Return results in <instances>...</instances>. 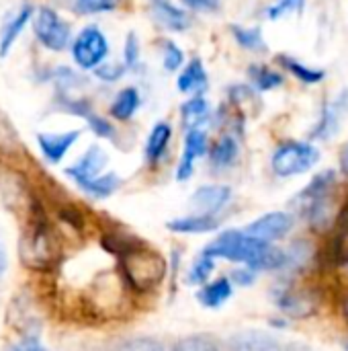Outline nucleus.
<instances>
[{
	"instance_id": "obj_1",
	"label": "nucleus",
	"mask_w": 348,
	"mask_h": 351,
	"mask_svg": "<svg viewBox=\"0 0 348 351\" xmlns=\"http://www.w3.org/2000/svg\"><path fill=\"white\" fill-rule=\"evenodd\" d=\"M209 257L228 259L236 263H246L252 271H271V269H283L287 263V255L281 249L271 247L269 243H263L254 237H248L240 230H226L222 232L209 247L203 249Z\"/></svg>"
},
{
	"instance_id": "obj_2",
	"label": "nucleus",
	"mask_w": 348,
	"mask_h": 351,
	"mask_svg": "<svg viewBox=\"0 0 348 351\" xmlns=\"http://www.w3.org/2000/svg\"><path fill=\"white\" fill-rule=\"evenodd\" d=\"M119 257H121V269H123L127 284L137 292H148L166 278V271H168L166 259L160 253L150 251L139 243H133L131 247H127Z\"/></svg>"
},
{
	"instance_id": "obj_3",
	"label": "nucleus",
	"mask_w": 348,
	"mask_h": 351,
	"mask_svg": "<svg viewBox=\"0 0 348 351\" xmlns=\"http://www.w3.org/2000/svg\"><path fill=\"white\" fill-rule=\"evenodd\" d=\"M336 185V173L334 171H324L316 175L310 185L295 197V204L299 212L308 218V222L316 228L322 230L332 224V189Z\"/></svg>"
},
{
	"instance_id": "obj_4",
	"label": "nucleus",
	"mask_w": 348,
	"mask_h": 351,
	"mask_svg": "<svg viewBox=\"0 0 348 351\" xmlns=\"http://www.w3.org/2000/svg\"><path fill=\"white\" fill-rule=\"evenodd\" d=\"M320 158L316 146L306 142H285L273 154V171L279 177H295L310 171Z\"/></svg>"
},
{
	"instance_id": "obj_5",
	"label": "nucleus",
	"mask_w": 348,
	"mask_h": 351,
	"mask_svg": "<svg viewBox=\"0 0 348 351\" xmlns=\"http://www.w3.org/2000/svg\"><path fill=\"white\" fill-rule=\"evenodd\" d=\"M18 251H21L25 265H29L33 269H47L53 263V257L57 251L49 226L41 220L35 222L33 228L23 237Z\"/></svg>"
},
{
	"instance_id": "obj_6",
	"label": "nucleus",
	"mask_w": 348,
	"mask_h": 351,
	"mask_svg": "<svg viewBox=\"0 0 348 351\" xmlns=\"http://www.w3.org/2000/svg\"><path fill=\"white\" fill-rule=\"evenodd\" d=\"M33 33L37 41L51 51H64L72 39L70 25L49 6H41L37 10L33 21Z\"/></svg>"
},
{
	"instance_id": "obj_7",
	"label": "nucleus",
	"mask_w": 348,
	"mask_h": 351,
	"mask_svg": "<svg viewBox=\"0 0 348 351\" xmlns=\"http://www.w3.org/2000/svg\"><path fill=\"white\" fill-rule=\"evenodd\" d=\"M107 53H109V41L98 27H92V25L84 27L74 39L72 56H74V62L82 70L98 68L105 62Z\"/></svg>"
},
{
	"instance_id": "obj_8",
	"label": "nucleus",
	"mask_w": 348,
	"mask_h": 351,
	"mask_svg": "<svg viewBox=\"0 0 348 351\" xmlns=\"http://www.w3.org/2000/svg\"><path fill=\"white\" fill-rule=\"evenodd\" d=\"M277 306L291 319H308L318 311V296L310 290L283 288L275 294Z\"/></svg>"
},
{
	"instance_id": "obj_9",
	"label": "nucleus",
	"mask_w": 348,
	"mask_h": 351,
	"mask_svg": "<svg viewBox=\"0 0 348 351\" xmlns=\"http://www.w3.org/2000/svg\"><path fill=\"white\" fill-rule=\"evenodd\" d=\"M0 197L12 210H18V212L33 210L27 183L23 181L21 175L12 173V169H6V167H0Z\"/></svg>"
},
{
	"instance_id": "obj_10",
	"label": "nucleus",
	"mask_w": 348,
	"mask_h": 351,
	"mask_svg": "<svg viewBox=\"0 0 348 351\" xmlns=\"http://www.w3.org/2000/svg\"><path fill=\"white\" fill-rule=\"evenodd\" d=\"M232 199L228 185H203L191 195V208L199 216H217Z\"/></svg>"
},
{
	"instance_id": "obj_11",
	"label": "nucleus",
	"mask_w": 348,
	"mask_h": 351,
	"mask_svg": "<svg viewBox=\"0 0 348 351\" xmlns=\"http://www.w3.org/2000/svg\"><path fill=\"white\" fill-rule=\"evenodd\" d=\"M291 226H293V218L287 212H271L254 220L244 232L263 243H271L285 237L291 230Z\"/></svg>"
},
{
	"instance_id": "obj_12",
	"label": "nucleus",
	"mask_w": 348,
	"mask_h": 351,
	"mask_svg": "<svg viewBox=\"0 0 348 351\" xmlns=\"http://www.w3.org/2000/svg\"><path fill=\"white\" fill-rule=\"evenodd\" d=\"M107 162H109V158H107L105 150L101 146H90L76 165L66 169V175L72 177L78 187H82L84 183H88V181L96 179L98 175H103Z\"/></svg>"
},
{
	"instance_id": "obj_13",
	"label": "nucleus",
	"mask_w": 348,
	"mask_h": 351,
	"mask_svg": "<svg viewBox=\"0 0 348 351\" xmlns=\"http://www.w3.org/2000/svg\"><path fill=\"white\" fill-rule=\"evenodd\" d=\"M347 113L348 90H343L332 103H328V105L324 107V111H322V115H320V121H318V125L314 128L312 136H314L316 140H328V138H332V136L340 130V125H343Z\"/></svg>"
},
{
	"instance_id": "obj_14",
	"label": "nucleus",
	"mask_w": 348,
	"mask_h": 351,
	"mask_svg": "<svg viewBox=\"0 0 348 351\" xmlns=\"http://www.w3.org/2000/svg\"><path fill=\"white\" fill-rule=\"evenodd\" d=\"M207 152V134L201 128L195 130H187L185 136V148H183V156L176 169V179L178 181H187L191 179L193 171H195V162Z\"/></svg>"
},
{
	"instance_id": "obj_15",
	"label": "nucleus",
	"mask_w": 348,
	"mask_h": 351,
	"mask_svg": "<svg viewBox=\"0 0 348 351\" xmlns=\"http://www.w3.org/2000/svg\"><path fill=\"white\" fill-rule=\"evenodd\" d=\"M78 138H80L78 130L59 132V134H39L37 144H39V150L45 156V160L51 165H57L64 160V156L70 152V148L78 142Z\"/></svg>"
},
{
	"instance_id": "obj_16",
	"label": "nucleus",
	"mask_w": 348,
	"mask_h": 351,
	"mask_svg": "<svg viewBox=\"0 0 348 351\" xmlns=\"http://www.w3.org/2000/svg\"><path fill=\"white\" fill-rule=\"evenodd\" d=\"M31 16H33V6L31 4H23L16 12H12L4 21V25L0 29V58L8 56V51L12 49L14 41L21 37V33L27 27Z\"/></svg>"
},
{
	"instance_id": "obj_17",
	"label": "nucleus",
	"mask_w": 348,
	"mask_h": 351,
	"mask_svg": "<svg viewBox=\"0 0 348 351\" xmlns=\"http://www.w3.org/2000/svg\"><path fill=\"white\" fill-rule=\"evenodd\" d=\"M328 255L336 265L348 263V202L343 206L340 214L332 222V237L328 245Z\"/></svg>"
},
{
	"instance_id": "obj_18",
	"label": "nucleus",
	"mask_w": 348,
	"mask_h": 351,
	"mask_svg": "<svg viewBox=\"0 0 348 351\" xmlns=\"http://www.w3.org/2000/svg\"><path fill=\"white\" fill-rule=\"evenodd\" d=\"M230 351H281L279 341L263 331H242L230 337Z\"/></svg>"
},
{
	"instance_id": "obj_19",
	"label": "nucleus",
	"mask_w": 348,
	"mask_h": 351,
	"mask_svg": "<svg viewBox=\"0 0 348 351\" xmlns=\"http://www.w3.org/2000/svg\"><path fill=\"white\" fill-rule=\"evenodd\" d=\"M170 138H172V128L168 123L160 121L152 128V132L146 140V160L150 165H158L164 158Z\"/></svg>"
},
{
	"instance_id": "obj_20",
	"label": "nucleus",
	"mask_w": 348,
	"mask_h": 351,
	"mask_svg": "<svg viewBox=\"0 0 348 351\" xmlns=\"http://www.w3.org/2000/svg\"><path fill=\"white\" fill-rule=\"evenodd\" d=\"M176 86L185 95H201L207 86V72L203 68V62L195 58L191 64H187L176 80Z\"/></svg>"
},
{
	"instance_id": "obj_21",
	"label": "nucleus",
	"mask_w": 348,
	"mask_h": 351,
	"mask_svg": "<svg viewBox=\"0 0 348 351\" xmlns=\"http://www.w3.org/2000/svg\"><path fill=\"white\" fill-rule=\"evenodd\" d=\"M168 230L178 234H199V232H211L219 226L217 216H185V218H172L168 224Z\"/></svg>"
},
{
	"instance_id": "obj_22",
	"label": "nucleus",
	"mask_w": 348,
	"mask_h": 351,
	"mask_svg": "<svg viewBox=\"0 0 348 351\" xmlns=\"http://www.w3.org/2000/svg\"><path fill=\"white\" fill-rule=\"evenodd\" d=\"M232 282L228 278H219L215 282L205 284L199 292H197V300L205 306V308H219L224 306L230 298H232Z\"/></svg>"
},
{
	"instance_id": "obj_23",
	"label": "nucleus",
	"mask_w": 348,
	"mask_h": 351,
	"mask_svg": "<svg viewBox=\"0 0 348 351\" xmlns=\"http://www.w3.org/2000/svg\"><path fill=\"white\" fill-rule=\"evenodd\" d=\"M152 2H154V12L164 27L172 31H185L191 25L189 14L178 6H174L170 0H152Z\"/></svg>"
},
{
	"instance_id": "obj_24",
	"label": "nucleus",
	"mask_w": 348,
	"mask_h": 351,
	"mask_svg": "<svg viewBox=\"0 0 348 351\" xmlns=\"http://www.w3.org/2000/svg\"><path fill=\"white\" fill-rule=\"evenodd\" d=\"M139 103H142V97H139L137 88L127 86L117 93V97L111 105V115L117 121H127L135 115V111L139 109Z\"/></svg>"
},
{
	"instance_id": "obj_25",
	"label": "nucleus",
	"mask_w": 348,
	"mask_h": 351,
	"mask_svg": "<svg viewBox=\"0 0 348 351\" xmlns=\"http://www.w3.org/2000/svg\"><path fill=\"white\" fill-rule=\"evenodd\" d=\"M209 117V103L203 95H193L183 107H180V119L187 130L201 128V123Z\"/></svg>"
},
{
	"instance_id": "obj_26",
	"label": "nucleus",
	"mask_w": 348,
	"mask_h": 351,
	"mask_svg": "<svg viewBox=\"0 0 348 351\" xmlns=\"http://www.w3.org/2000/svg\"><path fill=\"white\" fill-rule=\"evenodd\" d=\"M238 158V142L234 136H222L211 148V162L217 169H228Z\"/></svg>"
},
{
	"instance_id": "obj_27",
	"label": "nucleus",
	"mask_w": 348,
	"mask_h": 351,
	"mask_svg": "<svg viewBox=\"0 0 348 351\" xmlns=\"http://www.w3.org/2000/svg\"><path fill=\"white\" fill-rule=\"evenodd\" d=\"M277 60H279V64H281L283 68H287V70H289L297 80H302L304 84H318V82H322V80H324V76H326V72H324V70L310 68V66H306V64L297 62L295 58L279 56Z\"/></svg>"
},
{
	"instance_id": "obj_28",
	"label": "nucleus",
	"mask_w": 348,
	"mask_h": 351,
	"mask_svg": "<svg viewBox=\"0 0 348 351\" xmlns=\"http://www.w3.org/2000/svg\"><path fill=\"white\" fill-rule=\"evenodd\" d=\"M119 187H121V177H119V175H115V173H103V175H98L96 179L84 183L80 189L86 191V193H90L92 197L103 199V197L113 195Z\"/></svg>"
},
{
	"instance_id": "obj_29",
	"label": "nucleus",
	"mask_w": 348,
	"mask_h": 351,
	"mask_svg": "<svg viewBox=\"0 0 348 351\" xmlns=\"http://www.w3.org/2000/svg\"><path fill=\"white\" fill-rule=\"evenodd\" d=\"M248 78L252 80V84L258 90H273V88H279L285 82V78L279 72H275V70H271L267 66H260V64H254V66L248 68Z\"/></svg>"
},
{
	"instance_id": "obj_30",
	"label": "nucleus",
	"mask_w": 348,
	"mask_h": 351,
	"mask_svg": "<svg viewBox=\"0 0 348 351\" xmlns=\"http://www.w3.org/2000/svg\"><path fill=\"white\" fill-rule=\"evenodd\" d=\"M230 29L240 47H244L248 51H265L267 49L260 29H246V27H238V25H232Z\"/></svg>"
},
{
	"instance_id": "obj_31",
	"label": "nucleus",
	"mask_w": 348,
	"mask_h": 351,
	"mask_svg": "<svg viewBox=\"0 0 348 351\" xmlns=\"http://www.w3.org/2000/svg\"><path fill=\"white\" fill-rule=\"evenodd\" d=\"M21 150V138L14 132L12 123L0 109V152L2 154H14Z\"/></svg>"
},
{
	"instance_id": "obj_32",
	"label": "nucleus",
	"mask_w": 348,
	"mask_h": 351,
	"mask_svg": "<svg viewBox=\"0 0 348 351\" xmlns=\"http://www.w3.org/2000/svg\"><path fill=\"white\" fill-rule=\"evenodd\" d=\"M213 269H215V259L209 257L207 253H201L195 259V263H193V267L189 271V284H193V286L205 284L209 280V276H211Z\"/></svg>"
},
{
	"instance_id": "obj_33",
	"label": "nucleus",
	"mask_w": 348,
	"mask_h": 351,
	"mask_svg": "<svg viewBox=\"0 0 348 351\" xmlns=\"http://www.w3.org/2000/svg\"><path fill=\"white\" fill-rule=\"evenodd\" d=\"M121 0H74V10L78 14H98L111 12L119 6Z\"/></svg>"
},
{
	"instance_id": "obj_34",
	"label": "nucleus",
	"mask_w": 348,
	"mask_h": 351,
	"mask_svg": "<svg viewBox=\"0 0 348 351\" xmlns=\"http://www.w3.org/2000/svg\"><path fill=\"white\" fill-rule=\"evenodd\" d=\"M174 351H222L219 346L207 337V335H191V337H185L180 339L176 346H174Z\"/></svg>"
},
{
	"instance_id": "obj_35",
	"label": "nucleus",
	"mask_w": 348,
	"mask_h": 351,
	"mask_svg": "<svg viewBox=\"0 0 348 351\" xmlns=\"http://www.w3.org/2000/svg\"><path fill=\"white\" fill-rule=\"evenodd\" d=\"M84 119H86V123H88V128L96 134V136H101V138H107V140H113V136H115V128L105 119V117H101V115H96L92 109H88L84 115H82Z\"/></svg>"
},
{
	"instance_id": "obj_36",
	"label": "nucleus",
	"mask_w": 348,
	"mask_h": 351,
	"mask_svg": "<svg viewBox=\"0 0 348 351\" xmlns=\"http://www.w3.org/2000/svg\"><path fill=\"white\" fill-rule=\"evenodd\" d=\"M162 53H164V56H162L164 68H166V70H170V72L178 70V68L183 66V62H185V53H183V49H180L176 43H172V41H164Z\"/></svg>"
},
{
	"instance_id": "obj_37",
	"label": "nucleus",
	"mask_w": 348,
	"mask_h": 351,
	"mask_svg": "<svg viewBox=\"0 0 348 351\" xmlns=\"http://www.w3.org/2000/svg\"><path fill=\"white\" fill-rule=\"evenodd\" d=\"M117 351H166V348L152 337H133L123 341Z\"/></svg>"
},
{
	"instance_id": "obj_38",
	"label": "nucleus",
	"mask_w": 348,
	"mask_h": 351,
	"mask_svg": "<svg viewBox=\"0 0 348 351\" xmlns=\"http://www.w3.org/2000/svg\"><path fill=\"white\" fill-rule=\"evenodd\" d=\"M96 78L105 80V82H115L125 74V66L123 64H101L98 68H94Z\"/></svg>"
},
{
	"instance_id": "obj_39",
	"label": "nucleus",
	"mask_w": 348,
	"mask_h": 351,
	"mask_svg": "<svg viewBox=\"0 0 348 351\" xmlns=\"http://www.w3.org/2000/svg\"><path fill=\"white\" fill-rule=\"evenodd\" d=\"M302 8H304V0H279L275 6L269 8V19H279L285 12L302 10Z\"/></svg>"
},
{
	"instance_id": "obj_40",
	"label": "nucleus",
	"mask_w": 348,
	"mask_h": 351,
	"mask_svg": "<svg viewBox=\"0 0 348 351\" xmlns=\"http://www.w3.org/2000/svg\"><path fill=\"white\" fill-rule=\"evenodd\" d=\"M137 64H139V43L135 33H129L125 41V66H137Z\"/></svg>"
},
{
	"instance_id": "obj_41",
	"label": "nucleus",
	"mask_w": 348,
	"mask_h": 351,
	"mask_svg": "<svg viewBox=\"0 0 348 351\" xmlns=\"http://www.w3.org/2000/svg\"><path fill=\"white\" fill-rule=\"evenodd\" d=\"M180 2L197 12H213L219 8V0H180Z\"/></svg>"
},
{
	"instance_id": "obj_42",
	"label": "nucleus",
	"mask_w": 348,
	"mask_h": 351,
	"mask_svg": "<svg viewBox=\"0 0 348 351\" xmlns=\"http://www.w3.org/2000/svg\"><path fill=\"white\" fill-rule=\"evenodd\" d=\"M256 278V271H252L250 267H244V269H236L234 276H232V284H238V286H250Z\"/></svg>"
},
{
	"instance_id": "obj_43",
	"label": "nucleus",
	"mask_w": 348,
	"mask_h": 351,
	"mask_svg": "<svg viewBox=\"0 0 348 351\" xmlns=\"http://www.w3.org/2000/svg\"><path fill=\"white\" fill-rule=\"evenodd\" d=\"M8 351H47L35 337H27V339H23L21 343H16V346H12V348H8Z\"/></svg>"
},
{
	"instance_id": "obj_44",
	"label": "nucleus",
	"mask_w": 348,
	"mask_h": 351,
	"mask_svg": "<svg viewBox=\"0 0 348 351\" xmlns=\"http://www.w3.org/2000/svg\"><path fill=\"white\" fill-rule=\"evenodd\" d=\"M340 171H343L345 177H348V142L345 144L343 154H340Z\"/></svg>"
},
{
	"instance_id": "obj_45",
	"label": "nucleus",
	"mask_w": 348,
	"mask_h": 351,
	"mask_svg": "<svg viewBox=\"0 0 348 351\" xmlns=\"http://www.w3.org/2000/svg\"><path fill=\"white\" fill-rule=\"evenodd\" d=\"M4 269H6V255H4V247L0 245V276L4 274Z\"/></svg>"
},
{
	"instance_id": "obj_46",
	"label": "nucleus",
	"mask_w": 348,
	"mask_h": 351,
	"mask_svg": "<svg viewBox=\"0 0 348 351\" xmlns=\"http://www.w3.org/2000/svg\"><path fill=\"white\" fill-rule=\"evenodd\" d=\"M285 351H312L310 348H306V346H302V343H291L289 348Z\"/></svg>"
},
{
	"instance_id": "obj_47",
	"label": "nucleus",
	"mask_w": 348,
	"mask_h": 351,
	"mask_svg": "<svg viewBox=\"0 0 348 351\" xmlns=\"http://www.w3.org/2000/svg\"><path fill=\"white\" fill-rule=\"evenodd\" d=\"M345 317H347V323H348V298L345 300Z\"/></svg>"
},
{
	"instance_id": "obj_48",
	"label": "nucleus",
	"mask_w": 348,
	"mask_h": 351,
	"mask_svg": "<svg viewBox=\"0 0 348 351\" xmlns=\"http://www.w3.org/2000/svg\"><path fill=\"white\" fill-rule=\"evenodd\" d=\"M57 2H62V4H68V2H72V4H74V0H57Z\"/></svg>"
},
{
	"instance_id": "obj_49",
	"label": "nucleus",
	"mask_w": 348,
	"mask_h": 351,
	"mask_svg": "<svg viewBox=\"0 0 348 351\" xmlns=\"http://www.w3.org/2000/svg\"><path fill=\"white\" fill-rule=\"evenodd\" d=\"M345 350H347V351H348V341H347V343H345Z\"/></svg>"
}]
</instances>
